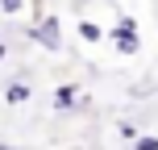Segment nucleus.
Wrapping results in <instances>:
<instances>
[{
	"label": "nucleus",
	"instance_id": "nucleus-7",
	"mask_svg": "<svg viewBox=\"0 0 158 150\" xmlns=\"http://www.w3.org/2000/svg\"><path fill=\"white\" fill-rule=\"evenodd\" d=\"M21 8H25V0H0V13L4 17H17Z\"/></svg>",
	"mask_w": 158,
	"mask_h": 150
},
{
	"label": "nucleus",
	"instance_id": "nucleus-4",
	"mask_svg": "<svg viewBox=\"0 0 158 150\" xmlns=\"http://www.w3.org/2000/svg\"><path fill=\"white\" fill-rule=\"evenodd\" d=\"M33 88L25 84V79H13V84H4V104H29Z\"/></svg>",
	"mask_w": 158,
	"mask_h": 150
},
{
	"label": "nucleus",
	"instance_id": "nucleus-6",
	"mask_svg": "<svg viewBox=\"0 0 158 150\" xmlns=\"http://www.w3.org/2000/svg\"><path fill=\"white\" fill-rule=\"evenodd\" d=\"M133 150H158V138L154 134H137L133 138Z\"/></svg>",
	"mask_w": 158,
	"mask_h": 150
},
{
	"label": "nucleus",
	"instance_id": "nucleus-8",
	"mask_svg": "<svg viewBox=\"0 0 158 150\" xmlns=\"http://www.w3.org/2000/svg\"><path fill=\"white\" fill-rule=\"evenodd\" d=\"M117 134H121V138H125V142H133V138H137V134H142V129H137V125H129V121H121V125H117Z\"/></svg>",
	"mask_w": 158,
	"mask_h": 150
},
{
	"label": "nucleus",
	"instance_id": "nucleus-1",
	"mask_svg": "<svg viewBox=\"0 0 158 150\" xmlns=\"http://www.w3.org/2000/svg\"><path fill=\"white\" fill-rule=\"evenodd\" d=\"M104 38H108L112 50H117V54H125V58L142 54V33H137V21H133V17H121V21L104 33Z\"/></svg>",
	"mask_w": 158,
	"mask_h": 150
},
{
	"label": "nucleus",
	"instance_id": "nucleus-10",
	"mask_svg": "<svg viewBox=\"0 0 158 150\" xmlns=\"http://www.w3.org/2000/svg\"><path fill=\"white\" fill-rule=\"evenodd\" d=\"M0 150H17V146H4V142H0Z\"/></svg>",
	"mask_w": 158,
	"mask_h": 150
},
{
	"label": "nucleus",
	"instance_id": "nucleus-5",
	"mask_svg": "<svg viewBox=\"0 0 158 150\" xmlns=\"http://www.w3.org/2000/svg\"><path fill=\"white\" fill-rule=\"evenodd\" d=\"M75 29H79V38H83V42H92V46H96V42H104V29H100L96 21H79Z\"/></svg>",
	"mask_w": 158,
	"mask_h": 150
},
{
	"label": "nucleus",
	"instance_id": "nucleus-9",
	"mask_svg": "<svg viewBox=\"0 0 158 150\" xmlns=\"http://www.w3.org/2000/svg\"><path fill=\"white\" fill-rule=\"evenodd\" d=\"M4 58H8V46H4V42H0V63H4Z\"/></svg>",
	"mask_w": 158,
	"mask_h": 150
},
{
	"label": "nucleus",
	"instance_id": "nucleus-2",
	"mask_svg": "<svg viewBox=\"0 0 158 150\" xmlns=\"http://www.w3.org/2000/svg\"><path fill=\"white\" fill-rule=\"evenodd\" d=\"M29 42H38L42 50H63V21L58 17H42L29 25Z\"/></svg>",
	"mask_w": 158,
	"mask_h": 150
},
{
	"label": "nucleus",
	"instance_id": "nucleus-3",
	"mask_svg": "<svg viewBox=\"0 0 158 150\" xmlns=\"http://www.w3.org/2000/svg\"><path fill=\"white\" fill-rule=\"evenodd\" d=\"M83 88H75V84H58L54 88V96H50V104H54L58 113H67V109H79V104H83Z\"/></svg>",
	"mask_w": 158,
	"mask_h": 150
}]
</instances>
